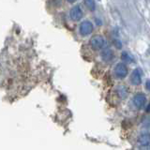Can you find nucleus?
I'll return each mask as SVG.
<instances>
[{
    "label": "nucleus",
    "instance_id": "f257e3e1",
    "mask_svg": "<svg viewBox=\"0 0 150 150\" xmlns=\"http://www.w3.org/2000/svg\"><path fill=\"white\" fill-rule=\"evenodd\" d=\"M89 44H90L92 49H94V50H100L106 45V41L103 37H101L100 35H96L90 39Z\"/></svg>",
    "mask_w": 150,
    "mask_h": 150
},
{
    "label": "nucleus",
    "instance_id": "1a4fd4ad",
    "mask_svg": "<svg viewBox=\"0 0 150 150\" xmlns=\"http://www.w3.org/2000/svg\"><path fill=\"white\" fill-rule=\"evenodd\" d=\"M84 4H86V6L88 9H90V11H95L96 8V4L94 1L92 0H87V1H84Z\"/></svg>",
    "mask_w": 150,
    "mask_h": 150
},
{
    "label": "nucleus",
    "instance_id": "9b49d317",
    "mask_svg": "<svg viewBox=\"0 0 150 150\" xmlns=\"http://www.w3.org/2000/svg\"><path fill=\"white\" fill-rule=\"evenodd\" d=\"M119 89H118V94L120 95V97L121 98H126L127 97V88L125 87V86H119L118 87Z\"/></svg>",
    "mask_w": 150,
    "mask_h": 150
},
{
    "label": "nucleus",
    "instance_id": "39448f33",
    "mask_svg": "<svg viewBox=\"0 0 150 150\" xmlns=\"http://www.w3.org/2000/svg\"><path fill=\"white\" fill-rule=\"evenodd\" d=\"M130 83L133 86H139L142 83V70L140 69H135L130 75Z\"/></svg>",
    "mask_w": 150,
    "mask_h": 150
},
{
    "label": "nucleus",
    "instance_id": "f8f14e48",
    "mask_svg": "<svg viewBox=\"0 0 150 150\" xmlns=\"http://www.w3.org/2000/svg\"><path fill=\"white\" fill-rule=\"evenodd\" d=\"M145 86H146V88L148 89V90H150V81L146 82V83H145Z\"/></svg>",
    "mask_w": 150,
    "mask_h": 150
},
{
    "label": "nucleus",
    "instance_id": "ddd939ff",
    "mask_svg": "<svg viewBox=\"0 0 150 150\" xmlns=\"http://www.w3.org/2000/svg\"><path fill=\"white\" fill-rule=\"evenodd\" d=\"M146 112H150V103L147 105V107H146Z\"/></svg>",
    "mask_w": 150,
    "mask_h": 150
},
{
    "label": "nucleus",
    "instance_id": "9d476101",
    "mask_svg": "<svg viewBox=\"0 0 150 150\" xmlns=\"http://www.w3.org/2000/svg\"><path fill=\"white\" fill-rule=\"evenodd\" d=\"M121 58L123 59L125 62H129V63L132 62V58L130 57V55L128 54V52H123L121 54Z\"/></svg>",
    "mask_w": 150,
    "mask_h": 150
},
{
    "label": "nucleus",
    "instance_id": "7ed1b4c3",
    "mask_svg": "<svg viewBox=\"0 0 150 150\" xmlns=\"http://www.w3.org/2000/svg\"><path fill=\"white\" fill-rule=\"evenodd\" d=\"M114 73L116 78L123 79L128 75V69H127L126 65L123 63H118L115 69H114Z\"/></svg>",
    "mask_w": 150,
    "mask_h": 150
},
{
    "label": "nucleus",
    "instance_id": "423d86ee",
    "mask_svg": "<svg viewBox=\"0 0 150 150\" xmlns=\"http://www.w3.org/2000/svg\"><path fill=\"white\" fill-rule=\"evenodd\" d=\"M145 102H146V98H145V96L142 93L136 94V95L134 96V98H133L134 105L137 108H139V109H141V108H143L144 106Z\"/></svg>",
    "mask_w": 150,
    "mask_h": 150
},
{
    "label": "nucleus",
    "instance_id": "20e7f679",
    "mask_svg": "<svg viewBox=\"0 0 150 150\" xmlns=\"http://www.w3.org/2000/svg\"><path fill=\"white\" fill-rule=\"evenodd\" d=\"M83 11L80 6H78V5H76V6H74L71 8V9H70L69 11V17L71 20L73 21H80L81 19L83 18Z\"/></svg>",
    "mask_w": 150,
    "mask_h": 150
},
{
    "label": "nucleus",
    "instance_id": "0eeeda50",
    "mask_svg": "<svg viewBox=\"0 0 150 150\" xmlns=\"http://www.w3.org/2000/svg\"><path fill=\"white\" fill-rule=\"evenodd\" d=\"M114 52H112V49L106 48L101 52V58L103 61L105 62H111V61L114 59Z\"/></svg>",
    "mask_w": 150,
    "mask_h": 150
},
{
    "label": "nucleus",
    "instance_id": "6e6552de",
    "mask_svg": "<svg viewBox=\"0 0 150 150\" xmlns=\"http://www.w3.org/2000/svg\"><path fill=\"white\" fill-rule=\"evenodd\" d=\"M138 142L142 145H147L150 144V134H142L138 139Z\"/></svg>",
    "mask_w": 150,
    "mask_h": 150
},
{
    "label": "nucleus",
    "instance_id": "f03ea898",
    "mask_svg": "<svg viewBox=\"0 0 150 150\" xmlns=\"http://www.w3.org/2000/svg\"><path fill=\"white\" fill-rule=\"evenodd\" d=\"M93 29H94L93 23L90 21H87V20L82 22L81 25H80V27H79L80 34H81L82 36H83V37L90 35L91 33L93 32Z\"/></svg>",
    "mask_w": 150,
    "mask_h": 150
}]
</instances>
